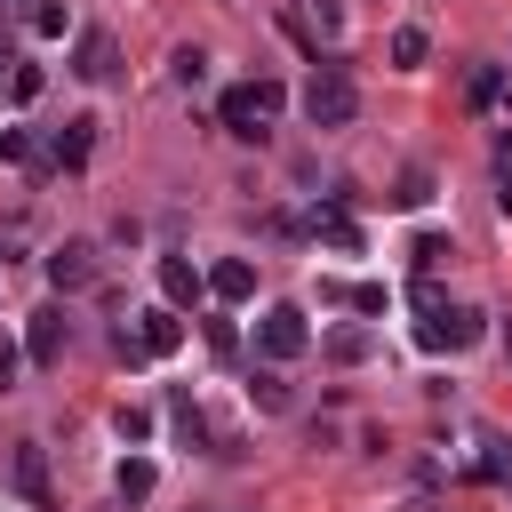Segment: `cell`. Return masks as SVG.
Returning <instances> with one entry per match:
<instances>
[{"label":"cell","mask_w":512,"mask_h":512,"mask_svg":"<svg viewBox=\"0 0 512 512\" xmlns=\"http://www.w3.org/2000/svg\"><path fill=\"white\" fill-rule=\"evenodd\" d=\"M360 112V80L344 56H312V80H304V120L312 128H352Z\"/></svg>","instance_id":"1"},{"label":"cell","mask_w":512,"mask_h":512,"mask_svg":"<svg viewBox=\"0 0 512 512\" xmlns=\"http://www.w3.org/2000/svg\"><path fill=\"white\" fill-rule=\"evenodd\" d=\"M0 160H8V168H32V176L48 168V152L32 144V128H0Z\"/></svg>","instance_id":"16"},{"label":"cell","mask_w":512,"mask_h":512,"mask_svg":"<svg viewBox=\"0 0 512 512\" xmlns=\"http://www.w3.org/2000/svg\"><path fill=\"white\" fill-rule=\"evenodd\" d=\"M248 400H256V408H264V416H280V408H288V376H280V368H272V360H264V368H256V376H248Z\"/></svg>","instance_id":"15"},{"label":"cell","mask_w":512,"mask_h":512,"mask_svg":"<svg viewBox=\"0 0 512 512\" xmlns=\"http://www.w3.org/2000/svg\"><path fill=\"white\" fill-rule=\"evenodd\" d=\"M112 488H120V504H144V496L160 488V472H152V456H120V472H112Z\"/></svg>","instance_id":"14"},{"label":"cell","mask_w":512,"mask_h":512,"mask_svg":"<svg viewBox=\"0 0 512 512\" xmlns=\"http://www.w3.org/2000/svg\"><path fill=\"white\" fill-rule=\"evenodd\" d=\"M120 440H152V416L144 408H120Z\"/></svg>","instance_id":"28"},{"label":"cell","mask_w":512,"mask_h":512,"mask_svg":"<svg viewBox=\"0 0 512 512\" xmlns=\"http://www.w3.org/2000/svg\"><path fill=\"white\" fill-rule=\"evenodd\" d=\"M408 256H416V272H440V256H456V248H448L440 232H416V248H408Z\"/></svg>","instance_id":"24"},{"label":"cell","mask_w":512,"mask_h":512,"mask_svg":"<svg viewBox=\"0 0 512 512\" xmlns=\"http://www.w3.org/2000/svg\"><path fill=\"white\" fill-rule=\"evenodd\" d=\"M208 344H216V352L232 360V352H240V328H232V320H208Z\"/></svg>","instance_id":"27"},{"label":"cell","mask_w":512,"mask_h":512,"mask_svg":"<svg viewBox=\"0 0 512 512\" xmlns=\"http://www.w3.org/2000/svg\"><path fill=\"white\" fill-rule=\"evenodd\" d=\"M208 296H216V304H248V296H256V264H248V256H216V264H208Z\"/></svg>","instance_id":"10"},{"label":"cell","mask_w":512,"mask_h":512,"mask_svg":"<svg viewBox=\"0 0 512 512\" xmlns=\"http://www.w3.org/2000/svg\"><path fill=\"white\" fill-rule=\"evenodd\" d=\"M32 32H40V40H64V32H72V8L40 0V8H32Z\"/></svg>","instance_id":"21"},{"label":"cell","mask_w":512,"mask_h":512,"mask_svg":"<svg viewBox=\"0 0 512 512\" xmlns=\"http://www.w3.org/2000/svg\"><path fill=\"white\" fill-rule=\"evenodd\" d=\"M16 368H24V352H16V344H0V384H16Z\"/></svg>","instance_id":"29"},{"label":"cell","mask_w":512,"mask_h":512,"mask_svg":"<svg viewBox=\"0 0 512 512\" xmlns=\"http://www.w3.org/2000/svg\"><path fill=\"white\" fill-rule=\"evenodd\" d=\"M88 152H96V120H88V112L48 136V168H88Z\"/></svg>","instance_id":"9"},{"label":"cell","mask_w":512,"mask_h":512,"mask_svg":"<svg viewBox=\"0 0 512 512\" xmlns=\"http://www.w3.org/2000/svg\"><path fill=\"white\" fill-rule=\"evenodd\" d=\"M312 232H320V240H328V248H344V256H352V248H360V224H352V216H336V208H328V216H320V224H312Z\"/></svg>","instance_id":"20"},{"label":"cell","mask_w":512,"mask_h":512,"mask_svg":"<svg viewBox=\"0 0 512 512\" xmlns=\"http://www.w3.org/2000/svg\"><path fill=\"white\" fill-rule=\"evenodd\" d=\"M504 352H512V328H504Z\"/></svg>","instance_id":"32"},{"label":"cell","mask_w":512,"mask_h":512,"mask_svg":"<svg viewBox=\"0 0 512 512\" xmlns=\"http://www.w3.org/2000/svg\"><path fill=\"white\" fill-rule=\"evenodd\" d=\"M40 88H48V72H40V64H16V72H8V96H16V104H32Z\"/></svg>","instance_id":"23"},{"label":"cell","mask_w":512,"mask_h":512,"mask_svg":"<svg viewBox=\"0 0 512 512\" xmlns=\"http://www.w3.org/2000/svg\"><path fill=\"white\" fill-rule=\"evenodd\" d=\"M424 56H432V40H424V24H400V32H392V64H400V72H416Z\"/></svg>","instance_id":"17"},{"label":"cell","mask_w":512,"mask_h":512,"mask_svg":"<svg viewBox=\"0 0 512 512\" xmlns=\"http://www.w3.org/2000/svg\"><path fill=\"white\" fill-rule=\"evenodd\" d=\"M480 472L512 488V440H504V432H480Z\"/></svg>","instance_id":"18"},{"label":"cell","mask_w":512,"mask_h":512,"mask_svg":"<svg viewBox=\"0 0 512 512\" xmlns=\"http://www.w3.org/2000/svg\"><path fill=\"white\" fill-rule=\"evenodd\" d=\"M496 208H504V216H512V184H504V192H496Z\"/></svg>","instance_id":"30"},{"label":"cell","mask_w":512,"mask_h":512,"mask_svg":"<svg viewBox=\"0 0 512 512\" xmlns=\"http://www.w3.org/2000/svg\"><path fill=\"white\" fill-rule=\"evenodd\" d=\"M472 104H480V112L504 104V72H496V64H472Z\"/></svg>","instance_id":"19"},{"label":"cell","mask_w":512,"mask_h":512,"mask_svg":"<svg viewBox=\"0 0 512 512\" xmlns=\"http://www.w3.org/2000/svg\"><path fill=\"white\" fill-rule=\"evenodd\" d=\"M16 488H24V496H32V504H40V512H48V504H56V496H48V456H40V448H32V440H24V448H16Z\"/></svg>","instance_id":"13"},{"label":"cell","mask_w":512,"mask_h":512,"mask_svg":"<svg viewBox=\"0 0 512 512\" xmlns=\"http://www.w3.org/2000/svg\"><path fill=\"white\" fill-rule=\"evenodd\" d=\"M392 200H400V208H424V200H432V176H424V168H408V176H400V192H392Z\"/></svg>","instance_id":"25"},{"label":"cell","mask_w":512,"mask_h":512,"mask_svg":"<svg viewBox=\"0 0 512 512\" xmlns=\"http://www.w3.org/2000/svg\"><path fill=\"white\" fill-rule=\"evenodd\" d=\"M168 72H176V88H200V80H208V56H200V48H176Z\"/></svg>","instance_id":"22"},{"label":"cell","mask_w":512,"mask_h":512,"mask_svg":"<svg viewBox=\"0 0 512 512\" xmlns=\"http://www.w3.org/2000/svg\"><path fill=\"white\" fill-rule=\"evenodd\" d=\"M24 360H32V368H56V360H64V304H40V312H32Z\"/></svg>","instance_id":"6"},{"label":"cell","mask_w":512,"mask_h":512,"mask_svg":"<svg viewBox=\"0 0 512 512\" xmlns=\"http://www.w3.org/2000/svg\"><path fill=\"white\" fill-rule=\"evenodd\" d=\"M72 72H80L88 88L120 80V48H112V32H80V48H72Z\"/></svg>","instance_id":"7"},{"label":"cell","mask_w":512,"mask_h":512,"mask_svg":"<svg viewBox=\"0 0 512 512\" xmlns=\"http://www.w3.org/2000/svg\"><path fill=\"white\" fill-rule=\"evenodd\" d=\"M320 352H328V360H336V368H360V360H368V352H376V336H368V328H352V320H344V328H328V336H320Z\"/></svg>","instance_id":"12"},{"label":"cell","mask_w":512,"mask_h":512,"mask_svg":"<svg viewBox=\"0 0 512 512\" xmlns=\"http://www.w3.org/2000/svg\"><path fill=\"white\" fill-rule=\"evenodd\" d=\"M200 288H208V280H200V272H192L184 256H160V296H168V312H184V304H200Z\"/></svg>","instance_id":"11"},{"label":"cell","mask_w":512,"mask_h":512,"mask_svg":"<svg viewBox=\"0 0 512 512\" xmlns=\"http://www.w3.org/2000/svg\"><path fill=\"white\" fill-rule=\"evenodd\" d=\"M480 336H488V328H480V312H472V304H448V312H432V320L416 328V344H424V352H472Z\"/></svg>","instance_id":"4"},{"label":"cell","mask_w":512,"mask_h":512,"mask_svg":"<svg viewBox=\"0 0 512 512\" xmlns=\"http://www.w3.org/2000/svg\"><path fill=\"white\" fill-rule=\"evenodd\" d=\"M344 304H352V312H384V288H376V280H360V288H344Z\"/></svg>","instance_id":"26"},{"label":"cell","mask_w":512,"mask_h":512,"mask_svg":"<svg viewBox=\"0 0 512 512\" xmlns=\"http://www.w3.org/2000/svg\"><path fill=\"white\" fill-rule=\"evenodd\" d=\"M48 288H56V296L96 288V240H56V248H48Z\"/></svg>","instance_id":"5"},{"label":"cell","mask_w":512,"mask_h":512,"mask_svg":"<svg viewBox=\"0 0 512 512\" xmlns=\"http://www.w3.org/2000/svg\"><path fill=\"white\" fill-rule=\"evenodd\" d=\"M0 8H24V16H32V8H40V0H0Z\"/></svg>","instance_id":"31"},{"label":"cell","mask_w":512,"mask_h":512,"mask_svg":"<svg viewBox=\"0 0 512 512\" xmlns=\"http://www.w3.org/2000/svg\"><path fill=\"white\" fill-rule=\"evenodd\" d=\"M304 344H312V320H304L296 304H264V320H256V352L280 368V360H296Z\"/></svg>","instance_id":"3"},{"label":"cell","mask_w":512,"mask_h":512,"mask_svg":"<svg viewBox=\"0 0 512 512\" xmlns=\"http://www.w3.org/2000/svg\"><path fill=\"white\" fill-rule=\"evenodd\" d=\"M128 336H136V352H152V360H168V352L184 344V320H176L168 304H152V312H136V328H128Z\"/></svg>","instance_id":"8"},{"label":"cell","mask_w":512,"mask_h":512,"mask_svg":"<svg viewBox=\"0 0 512 512\" xmlns=\"http://www.w3.org/2000/svg\"><path fill=\"white\" fill-rule=\"evenodd\" d=\"M280 104H288V88H280V80H240V88H224V96H216V120H224V136L264 144V128L280 120Z\"/></svg>","instance_id":"2"}]
</instances>
